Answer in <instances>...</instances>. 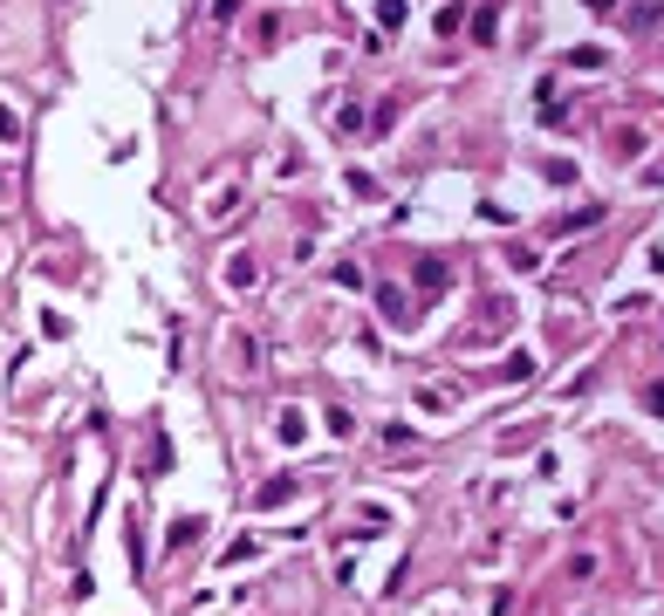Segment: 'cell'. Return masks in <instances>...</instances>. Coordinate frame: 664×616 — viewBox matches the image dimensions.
<instances>
[{
  "label": "cell",
  "instance_id": "obj_1",
  "mask_svg": "<svg viewBox=\"0 0 664 616\" xmlns=\"http://www.w3.org/2000/svg\"><path fill=\"white\" fill-rule=\"evenodd\" d=\"M589 7H617V0H589Z\"/></svg>",
  "mask_w": 664,
  "mask_h": 616
}]
</instances>
